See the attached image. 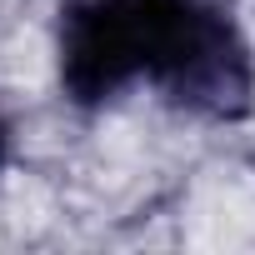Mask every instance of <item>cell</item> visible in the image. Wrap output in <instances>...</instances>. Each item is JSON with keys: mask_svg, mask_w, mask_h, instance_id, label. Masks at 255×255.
<instances>
[{"mask_svg": "<svg viewBox=\"0 0 255 255\" xmlns=\"http://www.w3.org/2000/svg\"><path fill=\"white\" fill-rule=\"evenodd\" d=\"M5 160H10V120L0 110V170H5Z\"/></svg>", "mask_w": 255, "mask_h": 255, "instance_id": "obj_3", "label": "cell"}, {"mask_svg": "<svg viewBox=\"0 0 255 255\" xmlns=\"http://www.w3.org/2000/svg\"><path fill=\"white\" fill-rule=\"evenodd\" d=\"M150 0H65L60 5V90L95 110L145 80Z\"/></svg>", "mask_w": 255, "mask_h": 255, "instance_id": "obj_2", "label": "cell"}, {"mask_svg": "<svg viewBox=\"0 0 255 255\" xmlns=\"http://www.w3.org/2000/svg\"><path fill=\"white\" fill-rule=\"evenodd\" d=\"M145 80L200 120L255 110V55L220 0H150Z\"/></svg>", "mask_w": 255, "mask_h": 255, "instance_id": "obj_1", "label": "cell"}]
</instances>
